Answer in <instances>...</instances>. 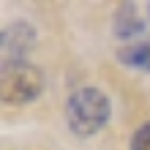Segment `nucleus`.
Here are the masks:
<instances>
[{
	"instance_id": "obj_1",
	"label": "nucleus",
	"mask_w": 150,
	"mask_h": 150,
	"mask_svg": "<svg viewBox=\"0 0 150 150\" xmlns=\"http://www.w3.org/2000/svg\"><path fill=\"white\" fill-rule=\"evenodd\" d=\"M112 101L98 87H79L66 101V123L74 137H93L109 123Z\"/></svg>"
},
{
	"instance_id": "obj_2",
	"label": "nucleus",
	"mask_w": 150,
	"mask_h": 150,
	"mask_svg": "<svg viewBox=\"0 0 150 150\" xmlns=\"http://www.w3.org/2000/svg\"><path fill=\"white\" fill-rule=\"evenodd\" d=\"M44 71L38 66L28 63H8L0 71V96H3L6 104H14V107H22V104L36 101L38 96L44 93Z\"/></svg>"
},
{
	"instance_id": "obj_3",
	"label": "nucleus",
	"mask_w": 150,
	"mask_h": 150,
	"mask_svg": "<svg viewBox=\"0 0 150 150\" xmlns=\"http://www.w3.org/2000/svg\"><path fill=\"white\" fill-rule=\"evenodd\" d=\"M36 44V28L25 19H14L11 25L3 28L0 36V52H3V66L8 63H22L25 55Z\"/></svg>"
},
{
	"instance_id": "obj_4",
	"label": "nucleus",
	"mask_w": 150,
	"mask_h": 150,
	"mask_svg": "<svg viewBox=\"0 0 150 150\" xmlns=\"http://www.w3.org/2000/svg\"><path fill=\"white\" fill-rule=\"evenodd\" d=\"M112 33L123 41H137L147 36V19L139 14V6L137 3H120L115 8V16H112Z\"/></svg>"
},
{
	"instance_id": "obj_5",
	"label": "nucleus",
	"mask_w": 150,
	"mask_h": 150,
	"mask_svg": "<svg viewBox=\"0 0 150 150\" xmlns=\"http://www.w3.org/2000/svg\"><path fill=\"white\" fill-rule=\"evenodd\" d=\"M117 63H123L126 68H134V71H147L150 74V33L126 44V47H120L117 49Z\"/></svg>"
},
{
	"instance_id": "obj_6",
	"label": "nucleus",
	"mask_w": 150,
	"mask_h": 150,
	"mask_svg": "<svg viewBox=\"0 0 150 150\" xmlns=\"http://www.w3.org/2000/svg\"><path fill=\"white\" fill-rule=\"evenodd\" d=\"M131 150H150V123H142L134 137H131Z\"/></svg>"
},
{
	"instance_id": "obj_7",
	"label": "nucleus",
	"mask_w": 150,
	"mask_h": 150,
	"mask_svg": "<svg viewBox=\"0 0 150 150\" xmlns=\"http://www.w3.org/2000/svg\"><path fill=\"white\" fill-rule=\"evenodd\" d=\"M147 19H150V3H147Z\"/></svg>"
}]
</instances>
